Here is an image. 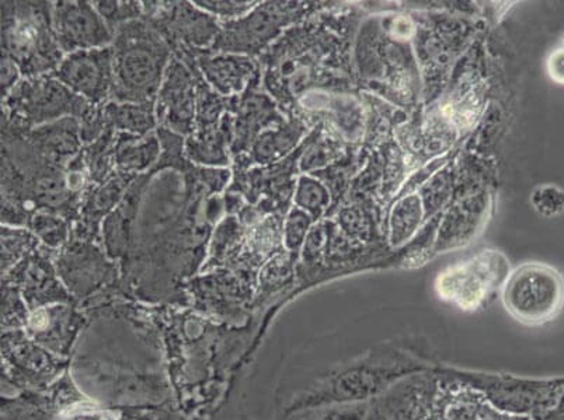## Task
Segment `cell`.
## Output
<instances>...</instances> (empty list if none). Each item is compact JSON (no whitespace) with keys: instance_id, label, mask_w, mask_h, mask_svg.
Wrapping results in <instances>:
<instances>
[{"instance_id":"obj_1","label":"cell","mask_w":564,"mask_h":420,"mask_svg":"<svg viewBox=\"0 0 564 420\" xmlns=\"http://www.w3.org/2000/svg\"><path fill=\"white\" fill-rule=\"evenodd\" d=\"M162 156L140 174L102 222V247L120 263L126 284L152 294L174 289L208 257L215 228L227 214L223 194L232 170L197 166L183 136L156 128Z\"/></svg>"},{"instance_id":"obj_2","label":"cell","mask_w":564,"mask_h":420,"mask_svg":"<svg viewBox=\"0 0 564 420\" xmlns=\"http://www.w3.org/2000/svg\"><path fill=\"white\" fill-rule=\"evenodd\" d=\"M2 226L30 229L37 213H51L70 223L79 220L82 198L90 187L84 148L61 166L29 141L25 128L2 118Z\"/></svg>"},{"instance_id":"obj_3","label":"cell","mask_w":564,"mask_h":420,"mask_svg":"<svg viewBox=\"0 0 564 420\" xmlns=\"http://www.w3.org/2000/svg\"><path fill=\"white\" fill-rule=\"evenodd\" d=\"M111 49L115 86L110 101L155 104L174 56L166 41L142 18L116 30Z\"/></svg>"},{"instance_id":"obj_4","label":"cell","mask_w":564,"mask_h":420,"mask_svg":"<svg viewBox=\"0 0 564 420\" xmlns=\"http://www.w3.org/2000/svg\"><path fill=\"white\" fill-rule=\"evenodd\" d=\"M2 55L23 79L53 75L65 58L54 32V2L2 0Z\"/></svg>"},{"instance_id":"obj_5","label":"cell","mask_w":564,"mask_h":420,"mask_svg":"<svg viewBox=\"0 0 564 420\" xmlns=\"http://www.w3.org/2000/svg\"><path fill=\"white\" fill-rule=\"evenodd\" d=\"M192 66L197 79L196 122L192 135L184 142V155L202 167L230 168V146L234 142L232 97L217 93L204 79L196 59H181Z\"/></svg>"},{"instance_id":"obj_6","label":"cell","mask_w":564,"mask_h":420,"mask_svg":"<svg viewBox=\"0 0 564 420\" xmlns=\"http://www.w3.org/2000/svg\"><path fill=\"white\" fill-rule=\"evenodd\" d=\"M91 107L94 104L53 75H43L19 81L12 93L2 100V118L25 130H34L69 117L80 121Z\"/></svg>"},{"instance_id":"obj_7","label":"cell","mask_w":564,"mask_h":420,"mask_svg":"<svg viewBox=\"0 0 564 420\" xmlns=\"http://www.w3.org/2000/svg\"><path fill=\"white\" fill-rule=\"evenodd\" d=\"M143 19L162 35L176 58H194L212 49L220 34V22L186 0L142 2Z\"/></svg>"},{"instance_id":"obj_8","label":"cell","mask_w":564,"mask_h":420,"mask_svg":"<svg viewBox=\"0 0 564 420\" xmlns=\"http://www.w3.org/2000/svg\"><path fill=\"white\" fill-rule=\"evenodd\" d=\"M502 303L512 319L527 325L551 321L564 303L561 274L543 264H525L509 275L502 289Z\"/></svg>"},{"instance_id":"obj_9","label":"cell","mask_w":564,"mask_h":420,"mask_svg":"<svg viewBox=\"0 0 564 420\" xmlns=\"http://www.w3.org/2000/svg\"><path fill=\"white\" fill-rule=\"evenodd\" d=\"M296 4L282 2L259 3L245 18L220 22V34L208 54L246 55L258 59L270 48L271 41L291 23Z\"/></svg>"},{"instance_id":"obj_10","label":"cell","mask_w":564,"mask_h":420,"mask_svg":"<svg viewBox=\"0 0 564 420\" xmlns=\"http://www.w3.org/2000/svg\"><path fill=\"white\" fill-rule=\"evenodd\" d=\"M56 273L75 296L91 294L101 285L117 280V264L107 255L102 244L87 242L70 234L69 242L54 258Z\"/></svg>"},{"instance_id":"obj_11","label":"cell","mask_w":564,"mask_h":420,"mask_svg":"<svg viewBox=\"0 0 564 420\" xmlns=\"http://www.w3.org/2000/svg\"><path fill=\"white\" fill-rule=\"evenodd\" d=\"M196 110V75L192 66L173 56L155 102L158 128L186 140L194 131Z\"/></svg>"},{"instance_id":"obj_12","label":"cell","mask_w":564,"mask_h":420,"mask_svg":"<svg viewBox=\"0 0 564 420\" xmlns=\"http://www.w3.org/2000/svg\"><path fill=\"white\" fill-rule=\"evenodd\" d=\"M53 23L56 40L65 55L111 47L115 40V34L97 13L94 2L86 0L54 2Z\"/></svg>"},{"instance_id":"obj_13","label":"cell","mask_w":564,"mask_h":420,"mask_svg":"<svg viewBox=\"0 0 564 420\" xmlns=\"http://www.w3.org/2000/svg\"><path fill=\"white\" fill-rule=\"evenodd\" d=\"M53 76L90 104L105 106L110 101L115 86L112 49H87L66 55Z\"/></svg>"},{"instance_id":"obj_14","label":"cell","mask_w":564,"mask_h":420,"mask_svg":"<svg viewBox=\"0 0 564 420\" xmlns=\"http://www.w3.org/2000/svg\"><path fill=\"white\" fill-rule=\"evenodd\" d=\"M261 75L250 81L242 95L232 97L234 142L230 157L246 155L258 137L271 128L282 124L276 104L261 90Z\"/></svg>"},{"instance_id":"obj_15","label":"cell","mask_w":564,"mask_h":420,"mask_svg":"<svg viewBox=\"0 0 564 420\" xmlns=\"http://www.w3.org/2000/svg\"><path fill=\"white\" fill-rule=\"evenodd\" d=\"M500 274L501 265L484 254L470 263L445 270L438 276L435 288L444 300L453 301L463 310H475L495 288Z\"/></svg>"},{"instance_id":"obj_16","label":"cell","mask_w":564,"mask_h":420,"mask_svg":"<svg viewBox=\"0 0 564 420\" xmlns=\"http://www.w3.org/2000/svg\"><path fill=\"white\" fill-rule=\"evenodd\" d=\"M135 174L116 173L105 184H90L82 198L79 220L72 229L76 239L102 244V222L110 217L124 199Z\"/></svg>"},{"instance_id":"obj_17","label":"cell","mask_w":564,"mask_h":420,"mask_svg":"<svg viewBox=\"0 0 564 420\" xmlns=\"http://www.w3.org/2000/svg\"><path fill=\"white\" fill-rule=\"evenodd\" d=\"M56 253L58 251L41 244L37 250L3 275L4 284L23 286L25 300L32 306L48 303L54 297L66 300L68 296L55 278Z\"/></svg>"},{"instance_id":"obj_18","label":"cell","mask_w":564,"mask_h":420,"mask_svg":"<svg viewBox=\"0 0 564 420\" xmlns=\"http://www.w3.org/2000/svg\"><path fill=\"white\" fill-rule=\"evenodd\" d=\"M204 79L218 95H242L250 81L261 75L259 59L246 55L208 54L204 51L194 56Z\"/></svg>"},{"instance_id":"obj_19","label":"cell","mask_w":564,"mask_h":420,"mask_svg":"<svg viewBox=\"0 0 564 420\" xmlns=\"http://www.w3.org/2000/svg\"><path fill=\"white\" fill-rule=\"evenodd\" d=\"M25 135L40 153L61 166H68L72 158L78 156L84 148L80 122L72 117L25 130Z\"/></svg>"},{"instance_id":"obj_20","label":"cell","mask_w":564,"mask_h":420,"mask_svg":"<svg viewBox=\"0 0 564 420\" xmlns=\"http://www.w3.org/2000/svg\"><path fill=\"white\" fill-rule=\"evenodd\" d=\"M162 156V142L158 133L147 136L117 132L115 143V163L118 173L140 174L150 172Z\"/></svg>"},{"instance_id":"obj_21","label":"cell","mask_w":564,"mask_h":420,"mask_svg":"<svg viewBox=\"0 0 564 420\" xmlns=\"http://www.w3.org/2000/svg\"><path fill=\"white\" fill-rule=\"evenodd\" d=\"M107 126L117 132L147 136L158 128L155 104H130V102L109 101L102 107Z\"/></svg>"},{"instance_id":"obj_22","label":"cell","mask_w":564,"mask_h":420,"mask_svg":"<svg viewBox=\"0 0 564 420\" xmlns=\"http://www.w3.org/2000/svg\"><path fill=\"white\" fill-rule=\"evenodd\" d=\"M301 135L300 128L294 124L280 125L267 130L256 140L248 156L253 166H269L294 147Z\"/></svg>"},{"instance_id":"obj_23","label":"cell","mask_w":564,"mask_h":420,"mask_svg":"<svg viewBox=\"0 0 564 420\" xmlns=\"http://www.w3.org/2000/svg\"><path fill=\"white\" fill-rule=\"evenodd\" d=\"M117 131L107 126L99 140L84 146V155L87 172H89L91 184H105L115 176V143Z\"/></svg>"},{"instance_id":"obj_24","label":"cell","mask_w":564,"mask_h":420,"mask_svg":"<svg viewBox=\"0 0 564 420\" xmlns=\"http://www.w3.org/2000/svg\"><path fill=\"white\" fill-rule=\"evenodd\" d=\"M0 240H2V275H7L13 266L41 245L37 235L25 228L2 226Z\"/></svg>"},{"instance_id":"obj_25","label":"cell","mask_w":564,"mask_h":420,"mask_svg":"<svg viewBox=\"0 0 564 420\" xmlns=\"http://www.w3.org/2000/svg\"><path fill=\"white\" fill-rule=\"evenodd\" d=\"M74 223L65 218L51 213H37L30 224V230L37 235L41 244L51 250L58 251L69 242Z\"/></svg>"},{"instance_id":"obj_26","label":"cell","mask_w":564,"mask_h":420,"mask_svg":"<svg viewBox=\"0 0 564 420\" xmlns=\"http://www.w3.org/2000/svg\"><path fill=\"white\" fill-rule=\"evenodd\" d=\"M97 13L109 25L110 32L115 34L120 25L135 22L143 18L142 2H94Z\"/></svg>"},{"instance_id":"obj_27","label":"cell","mask_w":564,"mask_h":420,"mask_svg":"<svg viewBox=\"0 0 564 420\" xmlns=\"http://www.w3.org/2000/svg\"><path fill=\"white\" fill-rule=\"evenodd\" d=\"M196 7L213 14L219 22H232L250 13L259 2H239V0H196Z\"/></svg>"},{"instance_id":"obj_28","label":"cell","mask_w":564,"mask_h":420,"mask_svg":"<svg viewBox=\"0 0 564 420\" xmlns=\"http://www.w3.org/2000/svg\"><path fill=\"white\" fill-rule=\"evenodd\" d=\"M533 209L543 218H556L564 213V191L556 186L538 187L532 192Z\"/></svg>"},{"instance_id":"obj_29","label":"cell","mask_w":564,"mask_h":420,"mask_svg":"<svg viewBox=\"0 0 564 420\" xmlns=\"http://www.w3.org/2000/svg\"><path fill=\"white\" fill-rule=\"evenodd\" d=\"M307 228H310V218L299 209H292L286 218L284 226V242L286 247L294 251L304 242Z\"/></svg>"},{"instance_id":"obj_30","label":"cell","mask_w":564,"mask_h":420,"mask_svg":"<svg viewBox=\"0 0 564 420\" xmlns=\"http://www.w3.org/2000/svg\"><path fill=\"white\" fill-rule=\"evenodd\" d=\"M296 203L301 208L314 210L322 202L321 188L310 178H301L299 192H296Z\"/></svg>"},{"instance_id":"obj_31","label":"cell","mask_w":564,"mask_h":420,"mask_svg":"<svg viewBox=\"0 0 564 420\" xmlns=\"http://www.w3.org/2000/svg\"><path fill=\"white\" fill-rule=\"evenodd\" d=\"M23 79L22 74L18 68V65L13 63L12 59L8 58V56L2 55V89H0V95H2V100L7 99V97L12 93L14 87L19 85V81Z\"/></svg>"},{"instance_id":"obj_32","label":"cell","mask_w":564,"mask_h":420,"mask_svg":"<svg viewBox=\"0 0 564 420\" xmlns=\"http://www.w3.org/2000/svg\"><path fill=\"white\" fill-rule=\"evenodd\" d=\"M546 69L555 84L564 86V48L553 51L549 56Z\"/></svg>"},{"instance_id":"obj_33","label":"cell","mask_w":564,"mask_h":420,"mask_svg":"<svg viewBox=\"0 0 564 420\" xmlns=\"http://www.w3.org/2000/svg\"><path fill=\"white\" fill-rule=\"evenodd\" d=\"M225 203V214L228 217H238L240 210L245 208L246 199L240 194L225 191L223 194Z\"/></svg>"},{"instance_id":"obj_34","label":"cell","mask_w":564,"mask_h":420,"mask_svg":"<svg viewBox=\"0 0 564 420\" xmlns=\"http://www.w3.org/2000/svg\"><path fill=\"white\" fill-rule=\"evenodd\" d=\"M99 420H115V419H99Z\"/></svg>"}]
</instances>
